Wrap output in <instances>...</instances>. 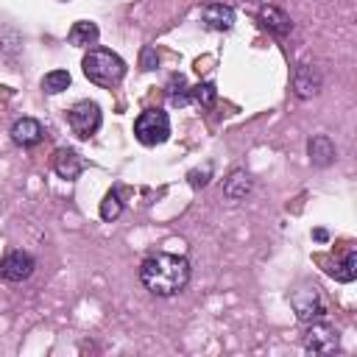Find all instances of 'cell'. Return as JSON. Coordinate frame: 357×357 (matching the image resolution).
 <instances>
[{"mask_svg": "<svg viewBox=\"0 0 357 357\" xmlns=\"http://www.w3.org/2000/svg\"><path fill=\"white\" fill-rule=\"evenodd\" d=\"M139 279H142L145 290L167 298L187 287L190 262H187V257H178V254H156L139 265Z\"/></svg>", "mask_w": 357, "mask_h": 357, "instance_id": "6da1fadb", "label": "cell"}, {"mask_svg": "<svg viewBox=\"0 0 357 357\" xmlns=\"http://www.w3.org/2000/svg\"><path fill=\"white\" fill-rule=\"evenodd\" d=\"M81 67H84V75L95 86H103V89H112L126 78V61L114 50H106V47H89Z\"/></svg>", "mask_w": 357, "mask_h": 357, "instance_id": "7a4b0ae2", "label": "cell"}, {"mask_svg": "<svg viewBox=\"0 0 357 357\" xmlns=\"http://www.w3.org/2000/svg\"><path fill=\"white\" fill-rule=\"evenodd\" d=\"M134 137L142 145H148V148L162 145L170 137V117H167V112H162V109H145L134 120Z\"/></svg>", "mask_w": 357, "mask_h": 357, "instance_id": "3957f363", "label": "cell"}, {"mask_svg": "<svg viewBox=\"0 0 357 357\" xmlns=\"http://www.w3.org/2000/svg\"><path fill=\"white\" fill-rule=\"evenodd\" d=\"M67 123H70V128H73V134H75L78 139H89V137L100 128V123H103L100 106H98L95 100H78V103L67 112Z\"/></svg>", "mask_w": 357, "mask_h": 357, "instance_id": "277c9868", "label": "cell"}, {"mask_svg": "<svg viewBox=\"0 0 357 357\" xmlns=\"http://www.w3.org/2000/svg\"><path fill=\"white\" fill-rule=\"evenodd\" d=\"M290 304L296 310V318L304 321V324H312V321H321L324 318V301H321V293L315 284H304L298 287L293 296H290Z\"/></svg>", "mask_w": 357, "mask_h": 357, "instance_id": "5b68a950", "label": "cell"}, {"mask_svg": "<svg viewBox=\"0 0 357 357\" xmlns=\"http://www.w3.org/2000/svg\"><path fill=\"white\" fill-rule=\"evenodd\" d=\"M337 346H340V337H337V332L329 324H324V321H312L310 324V329L304 335V349L307 351H312V354H332V351H337Z\"/></svg>", "mask_w": 357, "mask_h": 357, "instance_id": "8992f818", "label": "cell"}, {"mask_svg": "<svg viewBox=\"0 0 357 357\" xmlns=\"http://www.w3.org/2000/svg\"><path fill=\"white\" fill-rule=\"evenodd\" d=\"M36 268V259L28 251H8L0 259V276L6 282H25Z\"/></svg>", "mask_w": 357, "mask_h": 357, "instance_id": "52a82bcc", "label": "cell"}, {"mask_svg": "<svg viewBox=\"0 0 357 357\" xmlns=\"http://www.w3.org/2000/svg\"><path fill=\"white\" fill-rule=\"evenodd\" d=\"M42 126H39V120H33V117H20V120H14V126H11V139L20 145V148H33V145H39L42 142Z\"/></svg>", "mask_w": 357, "mask_h": 357, "instance_id": "ba28073f", "label": "cell"}, {"mask_svg": "<svg viewBox=\"0 0 357 357\" xmlns=\"http://www.w3.org/2000/svg\"><path fill=\"white\" fill-rule=\"evenodd\" d=\"M201 20L212 31H229L234 25V8L231 6H223V3H206L201 8Z\"/></svg>", "mask_w": 357, "mask_h": 357, "instance_id": "9c48e42d", "label": "cell"}, {"mask_svg": "<svg viewBox=\"0 0 357 357\" xmlns=\"http://www.w3.org/2000/svg\"><path fill=\"white\" fill-rule=\"evenodd\" d=\"M53 170H56L61 178L73 181V178H78V173L84 170V159H81L78 151H73V148H59V151L53 153Z\"/></svg>", "mask_w": 357, "mask_h": 357, "instance_id": "30bf717a", "label": "cell"}, {"mask_svg": "<svg viewBox=\"0 0 357 357\" xmlns=\"http://www.w3.org/2000/svg\"><path fill=\"white\" fill-rule=\"evenodd\" d=\"M259 25H262L265 31L276 33V36H284V33H290V28H293L290 17H287L282 8H276V6H265V8L259 11Z\"/></svg>", "mask_w": 357, "mask_h": 357, "instance_id": "8fae6325", "label": "cell"}, {"mask_svg": "<svg viewBox=\"0 0 357 357\" xmlns=\"http://www.w3.org/2000/svg\"><path fill=\"white\" fill-rule=\"evenodd\" d=\"M293 89L298 98H310V95H318L321 92V75L310 67V64H301L293 75Z\"/></svg>", "mask_w": 357, "mask_h": 357, "instance_id": "7c38bea8", "label": "cell"}, {"mask_svg": "<svg viewBox=\"0 0 357 357\" xmlns=\"http://www.w3.org/2000/svg\"><path fill=\"white\" fill-rule=\"evenodd\" d=\"M307 153H310V162L318 165V167H326V165L335 162V145H332V139H329L326 134L312 137V139L307 142Z\"/></svg>", "mask_w": 357, "mask_h": 357, "instance_id": "4fadbf2b", "label": "cell"}, {"mask_svg": "<svg viewBox=\"0 0 357 357\" xmlns=\"http://www.w3.org/2000/svg\"><path fill=\"white\" fill-rule=\"evenodd\" d=\"M326 273H329L335 282H354V276H357V251L349 248L340 259H335V262L326 268Z\"/></svg>", "mask_w": 357, "mask_h": 357, "instance_id": "5bb4252c", "label": "cell"}, {"mask_svg": "<svg viewBox=\"0 0 357 357\" xmlns=\"http://www.w3.org/2000/svg\"><path fill=\"white\" fill-rule=\"evenodd\" d=\"M98 36H100V31H98V25L89 22V20L73 22V28H70V33H67L70 45H75V47H92V45L98 42Z\"/></svg>", "mask_w": 357, "mask_h": 357, "instance_id": "9a60e30c", "label": "cell"}, {"mask_svg": "<svg viewBox=\"0 0 357 357\" xmlns=\"http://www.w3.org/2000/svg\"><path fill=\"white\" fill-rule=\"evenodd\" d=\"M70 73L67 70H50L45 78H42V89L47 92V95H59V92H64L67 86H70Z\"/></svg>", "mask_w": 357, "mask_h": 357, "instance_id": "2e32d148", "label": "cell"}, {"mask_svg": "<svg viewBox=\"0 0 357 357\" xmlns=\"http://www.w3.org/2000/svg\"><path fill=\"white\" fill-rule=\"evenodd\" d=\"M215 98H218V89H215V84H212V81H204V84L190 86V100H192L195 106H201V109L212 106V103H215Z\"/></svg>", "mask_w": 357, "mask_h": 357, "instance_id": "e0dca14e", "label": "cell"}, {"mask_svg": "<svg viewBox=\"0 0 357 357\" xmlns=\"http://www.w3.org/2000/svg\"><path fill=\"white\" fill-rule=\"evenodd\" d=\"M251 190V181H248V176L243 173V170H237V173H231V178L226 181V187H223V192L231 198V201H240V198H245V192Z\"/></svg>", "mask_w": 357, "mask_h": 357, "instance_id": "ac0fdd59", "label": "cell"}, {"mask_svg": "<svg viewBox=\"0 0 357 357\" xmlns=\"http://www.w3.org/2000/svg\"><path fill=\"white\" fill-rule=\"evenodd\" d=\"M120 212H123V201H120L117 190H109L103 195V201H100V218L103 220H114V218H120Z\"/></svg>", "mask_w": 357, "mask_h": 357, "instance_id": "d6986e66", "label": "cell"}, {"mask_svg": "<svg viewBox=\"0 0 357 357\" xmlns=\"http://www.w3.org/2000/svg\"><path fill=\"white\" fill-rule=\"evenodd\" d=\"M167 95H170V103H173V106H184V103L190 100V89H187L184 75H173V78H170Z\"/></svg>", "mask_w": 357, "mask_h": 357, "instance_id": "ffe728a7", "label": "cell"}, {"mask_svg": "<svg viewBox=\"0 0 357 357\" xmlns=\"http://www.w3.org/2000/svg\"><path fill=\"white\" fill-rule=\"evenodd\" d=\"M209 173H212L209 165H206L204 170H192V173H190V184H192V187H204V184L209 181Z\"/></svg>", "mask_w": 357, "mask_h": 357, "instance_id": "44dd1931", "label": "cell"}, {"mask_svg": "<svg viewBox=\"0 0 357 357\" xmlns=\"http://www.w3.org/2000/svg\"><path fill=\"white\" fill-rule=\"evenodd\" d=\"M142 67H145V70H153V50H151V47L145 50V59H142Z\"/></svg>", "mask_w": 357, "mask_h": 357, "instance_id": "7402d4cb", "label": "cell"}]
</instances>
